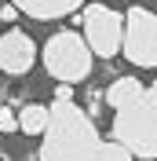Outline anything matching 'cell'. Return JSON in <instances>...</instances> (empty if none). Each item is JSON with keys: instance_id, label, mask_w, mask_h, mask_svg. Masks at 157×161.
<instances>
[{"instance_id": "6da1fadb", "label": "cell", "mask_w": 157, "mask_h": 161, "mask_svg": "<svg viewBox=\"0 0 157 161\" xmlns=\"http://www.w3.org/2000/svg\"><path fill=\"white\" fill-rule=\"evenodd\" d=\"M102 136L95 121L80 110L73 99H55L51 103V121L40 136L37 161H95Z\"/></svg>"}, {"instance_id": "7a4b0ae2", "label": "cell", "mask_w": 157, "mask_h": 161, "mask_svg": "<svg viewBox=\"0 0 157 161\" xmlns=\"http://www.w3.org/2000/svg\"><path fill=\"white\" fill-rule=\"evenodd\" d=\"M113 139L143 161H157V84L143 88L139 99L113 114Z\"/></svg>"}, {"instance_id": "3957f363", "label": "cell", "mask_w": 157, "mask_h": 161, "mask_svg": "<svg viewBox=\"0 0 157 161\" xmlns=\"http://www.w3.org/2000/svg\"><path fill=\"white\" fill-rule=\"evenodd\" d=\"M40 59H44V70L51 73L55 80H69V84H77V80H88L91 77V66H95V51L77 30H59L51 33L44 51H40Z\"/></svg>"}, {"instance_id": "277c9868", "label": "cell", "mask_w": 157, "mask_h": 161, "mask_svg": "<svg viewBox=\"0 0 157 161\" xmlns=\"http://www.w3.org/2000/svg\"><path fill=\"white\" fill-rule=\"evenodd\" d=\"M132 66L157 70V11L132 4L124 11V48H121Z\"/></svg>"}, {"instance_id": "5b68a950", "label": "cell", "mask_w": 157, "mask_h": 161, "mask_svg": "<svg viewBox=\"0 0 157 161\" xmlns=\"http://www.w3.org/2000/svg\"><path fill=\"white\" fill-rule=\"evenodd\" d=\"M77 26H84V40L91 44L99 59H113L124 48V15H117L106 4H84Z\"/></svg>"}, {"instance_id": "8992f818", "label": "cell", "mask_w": 157, "mask_h": 161, "mask_svg": "<svg viewBox=\"0 0 157 161\" xmlns=\"http://www.w3.org/2000/svg\"><path fill=\"white\" fill-rule=\"evenodd\" d=\"M37 44H33L30 33L22 30H8L0 37V73H11V77H22V73L33 70L37 62Z\"/></svg>"}, {"instance_id": "52a82bcc", "label": "cell", "mask_w": 157, "mask_h": 161, "mask_svg": "<svg viewBox=\"0 0 157 161\" xmlns=\"http://www.w3.org/2000/svg\"><path fill=\"white\" fill-rule=\"evenodd\" d=\"M22 15L30 19H40V22H55V19H66L73 11L84 8V0H11Z\"/></svg>"}, {"instance_id": "ba28073f", "label": "cell", "mask_w": 157, "mask_h": 161, "mask_svg": "<svg viewBox=\"0 0 157 161\" xmlns=\"http://www.w3.org/2000/svg\"><path fill=\"white\" fill-rule=\"evenodd\" d=\"M48 121H51V106H44V103H26L19 110V125L26 136H44Z\"/></svg>"}, {"instance_id": "9c48e42d", "label": "cell", "mask_w": 157, "mask_h": 161, "mask_svg": "<svg viewBox=\"0 0 157 161\" xmlns=\"http://www.w3.org/2000/svg\"><path fill=\"white\" fill-rule=\"evenodd\" d=\"M139 95H143V80H135V77H117V80L106 88V103L113 106V110L128 106V103L139 99Z\"/></svg>"}, {"instance_id": "30bf717a", "label": "cell", "mask_w": 157, "mask_h": 161, "mask_svg": "<svg viewBox=\"0 0 157 161\" xmlns=\"http://www.w3.org/2000/svg\"><path fill=\"white\" fill-rule=\"evenodd\" d=\"M95 161H135V154L128 150L121 139H102V147H99V158Z\"/></svg>"}, {"instance_id": "8fae6325", "label": "cell", "mask_w": 157, "mask_h": 161, "mask_svg": "<svg viewBox=\"0 0 157 161\" xmlns=\"http://www.w3.org/2000/svg\"><path fill=\"white\" fill-rule=\"evenodd\" d=\"M0 132H22L19 110H11V106H4V103H0Z\"/></svg>"}, {"instance_id": "7c38bea8", "label": "cell", "mask_w": 157, "mask_h": 161, "mask_svg": "<svg viewBox=\"0 0 157 161\" xmlns=\"http://www.w3.org/2000/svg\"><path fill=\"white\" fill-rule=\"evenodd\" d=\"M19 15H22V11H19V8H15V4L8 0V8L0 11V22H11V19H19Z\"/></svg>"}, {"instance_id": "4fadbf2b", "label": "cell", "mask_w": 157, "mask_h": 161, "mask_svg": "<svg viewBox=\"0 0 157 161\" xmlns=\"http://www.w3.org/2000/svg\"><path fill=\"white\" fill-rule=\"evenodd\" d=\"M0 161H11V154H4V150H0Z\"/></svg>"}]
</instances>
